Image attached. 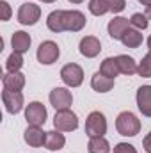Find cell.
Masks as SVG:
<instances>
[{
  "instance_id": "6da1fadb",
  "label": "cell",
  "mask_w": 151,
  "mask_h": 153,
  "mask_svg": "<svg viewBox=\"0 0 151 153\" xmlns=\"http://www.w3.org/2000/svg\"><path fill=\"white\" fill-rule=\"evenodd\" d=\"M87 23V18L82 11H52L46 18L48 30L59 34V32H80Z\"/></svg>"
},
{
  "instance_id": "7a4b0ae2",
  "label": "cell",
  "mask_w": 151,
  "mask_h": 153,
  "mask_svg": "<svg viewBox=\"0 0 151 153\" xmlns=\"http://www.w3.org/2000/svg\"><path fill=\"white\" fill-rule=\"evenodd\" d=\"M115 130L123 137H135L141 132V121H139V117L133 112L124 111L115 119Z\"/></svg>"
},
{
  "instance_id": "3957f363",
  "label": "cell",
  "mask_w": 151,
  "mask_h": 153,
  "mask_svg": "<svg viewBox=\"0 0 151 153\" xmlns=\"http://www.w3.org/2000/svg\"><path fill=\"white\" fill-rule=\"evenodd\" d=\"M126 7V0H91L89 13L94 16H103L107 13H121Z\"/></svg>"
},
{
  "instance_id": "277c9868",
  "label": "cell",
  "mask_w": 151,
  "mask_h": 153,
  "mask_svg": "<svg viewBox=\"0 0 151 153\" xmlns=\"http://www.w3.org/2000/svg\"><path fill=\"white\" fill-rule=\"evenodd\" d=\"M53 126L59 132H75L78 128V117L71 109L57 111L53 116Z\"/></svg>"
},
{
  "instance_id": "5b68a950",
  "label": "cell",
  "mask_w": 151,
  "mask_h": 153,
  "mask_svg": "<svg viewBox=\"0 0 151 153\" xmlns=\"http://www.w3.org/2000/svg\"><path fill=\"white\" fill-rule=\"evenodd\" d=\"M85 134L87 137H98L107 134V119L100 111H93L85 119Z\"/></svg>"
},
{
  "instance_id": "8992f818",
  "label": "cell",
  "mask_w": 151,
  "mask_h": 153,
  "mask_svg": "<svg viewBox=\"0 0 151 153\" xmlns=\"http://www.w3.org/2000/svg\"><path fill=\"white\" fill-rule=\"evenodd\" d=\"M36 57H38V61L41 64L50 66V64L57 62V59L61 57V48H59V45L55 41H50V39L48 41H43L39 45Z\"/></svg>"
},
{
  "instance_id": "52a82bcc",
  "label": "cell",
  "mask_w": 151,
  "mask_h": 153,
  "mask_svg": "<svg viewBox=\"0 0 151 153\" xmlns=\"http://www.w3.org/2000/svg\"><path fill=\"white\" fill-rule=\"evenodd\" d=\"M16 18H18V22H20L21 25H27V27L36 25L39 22V18H41V7H39L38 4L25 2V4L20 5Z\"/></svg>"
},
{
  "instance_id": "ba28073f",
  "label": "cell",
  "mask_w": 151,
  "mask_h": 153,
  "mask_svg": "<svg viewBox=\"0 0 151 153\" xmlns=\"http://www.w3.org/2000/svg\"><path fill=\"white\" fill-rule=\"evenodd\" d=\"M50 103L55 111H62V109H70L73 103V94L68 87H53L50 91Z\"/></svg>"
},
{
  "instance_id": "9c48e42d",
  "label": "cell",
  "mask_w": 151,
  "mask_h": 153,
  "mask_svg": "<svg viewBox=\"0 0 151 153\" xmlns=\"http://www.w3.org/2000/svg\"><path fill=\"white\" fill-rule=\"evenodd\" d=\"M61 80L68 87H78L84 82V70L76 62H70V64L62 66V70H61Z\"/></svg>"
},
{
  "instance_id": "30bf717a",
  "label": "cell",
  "mask_w": 151,
  "mask_h": 153,
  "mask_svg": "<svg viewBox=\"0 0 151 153\" xmlns=\"http://www.w3.org/2000/svg\"><path fill=\"white\" fill-rule=\"evenodd\" d=\"M46 116H48L46 107H44L41 102H30V103L27 105V109H25V119H27V123H29V125H34V126L44 125Z\"/></svg>"
},
{
  "instance_id": "8fae6325",
  "label": "cell",
  "mask_w": 151,
  "mask_h": 153,
  "mask_svg": "<svg viewBox=\"0 0 151 153\" xmlns=\"http://www.w3.org/2000/svg\"><path fill=\"white\" fill-rule=\"evenodd\" d=\"M2 102L5 105V111L9 114H18L23 109V94L21 91H9L4 89L2 91Z\"/></svg>"
},
{
  "instance_id": "7c38bea8",
  "label": "cell",
  "mask_w": 151,
  "mask_h": 153,
  "mask_svg": "<svg viewBox=\"0 0 151 153\" xmlns=\"http://www.w3.org/2000/svg\"><path fill=\"white\" fill-rule=\"evenodd\" d=\"M78 50L84 57L87 59H94L96 55H100L101 52V43L96 36H85V38L80 39V45H78Z\"/></svg>"
},
{
  "instance_id": "4fadbf2b",
  "label": "cell",
  "mask_w": 151,
  "mask_h": 153,
  "mask_svg": "<svg viewBox=\"0 0 151 153\" xmlns=\"http://www.w3.org/2000/svg\"><path fill=\"white\" fill-rule=\"evenodd\" d=\"M23 141L32 146V148H41L44 146L46 143V132L41 130V126H34V125H29L27 130L23 132Z\"/></svg>"
},
{
  "instance_id": "5bb4252c",
  "label": "cell",
  "mask_w": 151,
  "mask_h": 153,
  "mask_svg": "<svg viewBox=\"0 0 151 153\" xmlns=\"http://www.w3.org/2000/svg\"><path fill=\"white\" fill-rule=\"evenodd\" d=\"M137 107L142 112V116L151 117V85H141L137 89Z\"/></svg>"
},
{
  "instance_id": "9a60e30c",
  "label": "cell",
  "mask_w": 151,
  "mask_h": 153,
  "mask_svg": "<svg viewBox=\"0 0 151 153\" xmlns=\"http://www.w3.org/2000/svg\"><path fill=\"white\" fill-rule=\"evenodd\" d=\"M132 25H130V22H128V18H123V16H115L112 18L110 22H109V25H107V30H109V36L112 39H119L123 38V34L130 29Z\"/></svg>"
},
{
  "instance_id": "2e32d148",
  "label": "cell",
  "mask_w": 151,
  "mask_h": 153,
  "mask_svg": "<svg viewBox=\"0 0 151 153\" xmlns=\"http://www.w3.org/2000/svg\"><path fill=\"white\" fill-rule=\"evenodd\" d=\"M30 45H32V38H30V34H27V32H23V30H16V32L13 34V38H11L13 52L25 53V52H29Z\"/></svg>"
},
{
  "instance_id": "e0dca14e",
  "label": "cell",
  "mask_w": 151,
  "mask_h": 153,
  "mask_svg": "<svg viewBox=\"0 0 151 153\" xmlns=\"http://www.w3.org/2000/svg\"><path fill=\"white\" fill-rule=\"evenodd\" d=\"M2 84H4V89H9V91H21L25 87V75L20 73V71H14V73H5L2 76Z\"/></svg>"
},
{
  "instance_id": "ac0fdd59",
  "label": "cell",
  "mask_w": 151,
  "mask_h": 153,
  "mask_svg": "<svg viewBox=\"0 0 151 153\" xmlns=\"http://www.w3.org/2000/svg\"><path fill=\"white\" fill-rule=\"evenodd\" d=\"M66 144V137L62 132L59 130H52V132H46V143H44V148L50 150V152H59L62 150Z\"/></svg>"
},
{
  "instance_id": "d6986e66",
  "label": "cell",
  "mask_w": 151,
  "mask_h": 153,
  "mask_svg": "<svg viewBox=\"0 0 151 153\" xmlns=\"http://www.w3.org/2000/svg\"><path fill=\"white\" fill-rule=\"evenodd\" d=\"M91 87L96 93H109V91H112V87H114V78H109V76L101 75L98 71L91 78Z\"/></svg>"
},
{
  "instance_id": "ffe728a7",
  "label": "cell",
  "mask_w": 151,
  "mask_h": 153,
  "mask_svg": "<svg viewBox=\"0 0 151 153\" xmlns=\"http://www.w3.org/2000/svg\"><path fill=\"white\" fill-rule=\"evenodd\" d=\"M115 61H117V66H119V71L123 73V75H135L137 73V70H139V64L135 62V59L133 57H130V55H117L115 57Z\"/></svg>"
},
{
  "instance_id": "44dd1931",
  "label": "cell",
  "mask_w": 151,
  "mask_h": 153,
  "mask_svg": "<svg viewBox=\"0 0 151 153\" xmlns=\"http://www.w3.org/2000/svg\"><path fill=\"white\" fill-rule=\"evenodd\" d=\"M142 34H141V30H137V29H133V27H130L124 34H123V38H121V43L126 46V48H139L141 45H142Z\"/></svg>"
},
{
  "instance_id": "7402d4cb",
  "label": "cell",
  "mask_w": 151,
  "mask_h": 153,
  "mask_svg": "<svg viewBox=\"0 0 151 153\" xmlns=\"http://www.w3.org/2000/svg\"><path fill=\"white\" fill-rule=\"evenodd\" d=\"M87 152L89 153H110V144H109V141H107L103 135L89 137Z\"/></svg>"
},
{
  "instance_id": "603a6c76",
  "label": "cell",
  "mask_w": 151,
  "mask_h": 153,
  "mask_svg": "<svg viewBox=\"0 0 151 153\" xmlns=\"http://www.w3.org/2000/svg\"><path fill=\"white\" fill-rule=\"evenodd\" d=\"M100 73L105 75V76H109V78H115V76L121 73L115 57H107V59H103V62L100 64Z\"/></svg>"
},
{
  "instance_id": "cb8c5ba5",
  "label": "cell",
  "mask_w": 151,
  "mask_h": 153,
  "mask_svg": "<svg viewBox=\"0 0 151 153\" xmlns=\"http://www.w3.org/2000/svg\"><path fill=\"white\" fill-rule=\"evenodd\" d=\"M23 66V53H18V52H13L9 57H7V62H5V70L9 73H14V71H20Z\"/></svg>"
},
{
  "instance_id": "d4e9b609",
  "label": "cell",
  "mask_w": 151,
  "mask_h": 153,
  "mask_svg": "<svg viewBox=\"0 0 151 153\" xmlns=\"http://www.w3.org/2000/svg\"><path fill=\"white\" fill-rule=\"evenodd\" d=\"M148 23H150V20L142 13H133L132 18H130V25L133 29H137V30H146L148 29Z\"/></svg>"
},
{
  "instance_id": "484cf974",
  "label": "cell",
  "mask_w": 151,
  "mask_h": 153,
  "mask_svg": "<svg viewBox=\"0 0 151 153\" xmlns=\"http://www.w3.org/2000/svg\"><path fill=\"white\" fill-rule=\"evenodd\" d=\"M137 73L142 76V78H151V52H148V53L142 57V61L139 62Z\"/></svg>"
},
{
  "instance_id": "4316f807",
  "label": "cell",
  "mask_w": 151,
  "mask_h": 153,
  "mask_svg": "<svg viewBox=\"0 0 151 153\" xmlns=\"http://www.w3.org/2000/svg\"><path fill=\"white\" fill-rule=\"evenodd\" d=\"M114 153H137L133 144H128V143H117L114 146Z\"/></svg>"
},
{
  "instance_id": "83f0119b",
  "label": "cell",
  "mask_w": 151,
  "mask_h": 153,
  "mask_svg": "<svg viewBox=\"0 0 151 153\" xmlns=\"http://www.w3.org/2000/svg\"><path fill=\"white\" fill-rule=\"evenodd\" d=\"M0 7H2V22H7V20L11 18V14H13L11 5H9L5 0H2V2H0Z\"/></svg>"
},
{
  "instance_id": "f1b7e54d",
  "label": "cell",
  "mask_w": 151,
  "mask_h": 153,
  "mask_svg": "<svg viewBox=\"0 0 151 153\" xmlns=\"http://www.w3.org/2000/svg\"><path fill=\"white\" fill-rule=\"evenodd\" d=\"M142 148H144L146 153H151V130H150V134L144 137V141H142Z\"/></svg>"
},
{
  "instance_id": "f546056e",
  "label": "cell",
  "mask_w": 151,
  "mask_h": 153,
  "mask_svg": "<svg viewBox=\"0 0 151 153\" xmlns=\"http://www.w3.org/2000/svg\"><path fill=\"white\" fill-rule=\"evenodd\" d=\"M144 14H146V18L151 22V7H146V13H144Z\"/></svg>"
},
{
  "instance_id": "4dcf8cb0",
  "label": "cell",
  "mask_w": 151,
  "mask_h": 153,
  "mask_svg": "<svg viewBox=\"0 0 151 153\" xmlns=\"http://www.w3.org/2000/svg\"><path fill=\"white\" fill-rule=\"evenodd\" d=\"M139 4H142V5H148V7H151V0H139Z\"/></svg>"
},
{
  "instance_id": "1f68e13d",
  "label": "cell",
  "mask_w": 151,
  "mask_h": 153,
  "mask_svg": "<svg viewBox=\"0 0 151 153\" xmlns=\"http://www.w3.org/2000/svg\"><path fill=\"white\" fill-rule=\"evenodd\" d=\"M43 4H53V2H57V0H41Z\"/></svg>"
},
{
  "instance_id": "d6a6232c",
  "label": "cell",
  "mask_w": 151,
  "mask_h": 153,
  "mask_svg": "<svg viewBox=\"0 0 151 153\" xmlns=\"http://www.w3.org/2000/svg\"><path fill=\"white\" fill-rule=\"evenodd\" d=\"M68 2H71V4H82L84 0H68Z\"/></svg>"
},
{
  "instance_id": "836d02e7",
  "label": "cell",
  "mask_w": 151,
  "mask_h": 153,
  "mask_svg": "<svg viewBox=\"0 0 151 153\" xmlns=\"http://www.w3.org/2000/svg\"><path fill=\"white\" fill-rule=\"evenodd\" d=\"M148 48H150V52H151V36L148 38Z\"/></svg>"
}]
</instances>
